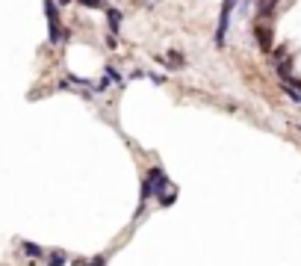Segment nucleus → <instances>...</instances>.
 <instances>
[{
	"mask_svg": "<svg viewBox=\"0 0 301 266\" xmlns=\"http://www.w3.org/2000/svg\"><path fill=\"white\" fill-rule=\"evenodd\" d=\"M45 15H48V42L50 45H59L68 33H62V24H59V9L53 0H45Z\"/></svg>",
	"mask_w": 301,
	"mask_h": 266,
	"instance_id": "f257e3e1",
	"label": "nucleus"
},
{
	"mask_svg": "<svg viewBox=\"0 0 301 266\" xmlns=\"http://www.w3.org/2000/svg\"><path fill=\"white\" fill-rule=\"evenodd\" d=\"M239 0H221V12H218V27H216V48H224L228 27H231V12Z\"/></svg>",
	"mask_w": 301,
	"mask_h": 266,
	"instance_id": "f03ea898",
	"label": "nucleus"
},
{
	"mask_svg": "<svg viewBox=\"0 0 301 266\" xmlns=\"http://www.w3.org/2000/svg\"><path fill=\"white\" fill-rule=\"evenodd\" d=\"M254 39H257V45H260V51H272L275 48V33H272V27L269 24H254Z\"/></svg>",
	"mask_w": 301,
	"mask_h": 266,
	"instance_id": "7ed1b4c3",
	"label": "nucleus"
},
{
	"mask_svg": "<svg viewBox=\"0 0 301 266\" xmlns=\"http://www.w3.org/2000/svg\"><path fill=\"white\" fill-rule=\"evenodd\" d=\"M275 6H278V0H257V15H260V18H272Z\"/></svg>",
	"mask_w": 301,
	"mask_h": 266,
	"instance_id": "20e7f679",
	"label": "nucleus"
},
{
	"mask_svg": "<svg viewBox=\"0 0 301 266\" xmlns=\"http://www.w3.org/2000/svg\"><path fill=\"white\" fill-rule=\"evenodd\" d=\"M21 251H24L27 257H33V260H39V257H45V251H42V246H35V243H21Z\"/></svg>",
	"mask_w": 301,
	"mask_h": 266,
	"instance_id": "39448f33",
	"label": "nucleus"
},
{
	"mask_svg": "<svg viewBox=\"0 0 301 266\" xmlns=\"http://www.w3.org/2000/svg\"><path fill=\"white\" fill-rule=\"evenodd\" d=\"M106 18H109V30H112V33H118V27H121V12H118V9H109V12H106Z\"/></svg>",
	"mask_w": 301,
	"mask_h": 266,
	"instance_id": "423d86ee",
	"label": "nucleus"
},
{
	"mask_svg": "<svg viewBox=\"0 0 301 266\" xmlns=\"http://www.w3.org/2000/svg\"><path fill=\"white\" fill-rule=\"evenodd\" d=\"M65 263H68L65 251H50V257H48V266H65Z\"/></svg>",
	"mask_w": 301,
	"mask_h": 266,
	"instance_id": "0eeeda50",
	"label": "nucleus"
},
{
	"mask_svg": "<svg viewBox=\"0 0 301 266\" xmlns=\"http://www.w3.org/2000/svg\"><path fill=\"white\" fill-rule=\"evenodd\" d=\"M168 62H171V68H183V56L177 51H168V56H166Z\"/></svg>",
	"mask_w": 301,
	"mask_h": 266,
	"instance_id": "6e6552de",
	"label": "nucleus"
},
{
	"mask_svg": "<svg viewBox=\"0 0 301 266\" xmlns=\"http://www.w3.org/2000/svg\"><path fill=\"white\" fill-rule=\"evenodd\" d=\"M106 77H109V80H116V83H121V74H118L112 65H106Z\"/></svg>",
	"mask_w": 301,
	"mask_h": 266,
	"instance_id": "1a4fd4ad",
	"label": "nucleus"
},
{
	"mask_svg": "<svg viewBox=\"0 0 301 266\" xmlns=\"http://www.w3.org/2000/svg\"><path fill=\"white\" fill-rule=\"evenodd\" d=\"M80 3H83V6H92V9H100V6H103L100 0H80Z\"/></svg>",
	"mask_w": 301,
	"mask_h": 266,
	"instance_id": "9d476101",
	"label": "nucleus"
},
{
	"mask_svg": "<svg viewBox=\"0 0 301 266\" xmlns=\"http://www.w3.org/2000/svg\"><path fill=\"white\" fill-rule=\"evenodd\" d=\"M174 198H177V193H168L166 198H160V201H163V204L168 207V204H174Z\"/></svg>",
	"mask_w": 301,
	"mask_h": 266,
	"instance_id": "9b49d317",
	"label": "nucleus"
},
{
	"mask_svg": "<svg viewBox=\"0 0 301 266\" xmlns=\"http://www.w3.org/2000/svg\"><path fill=\"white\" fill-rule=\"evenodd\" d=\"M86 266H103V257H95L92 263H86Z\"/></svg>",
	"mask_w": 301,
	"mask_h": 266,
	"instance_id": "f8f14e48",
	"label": "nucleus"
}]
</instances>
